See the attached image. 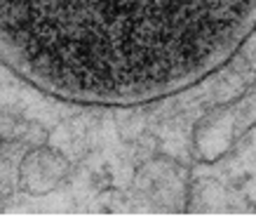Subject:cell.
I'll use <instances>...</instances> for the list:
<instances>
[{
	"label": "cell",
	"instance_id": "1",
	"mask_svg": "<svg viewBox=\"0 0 256 219\" xmlns=\"http://www.w3.org/2000/svg\"><path fill=\"white\" fill-rule=\"evenodd\" d=\"M256 0H0V64L59 104L134 109L226 69Z\"/></svg>",
	"mask_w": 256,
	"mask_h": 219
},
{
	"label": "cell",
	"instance_id": "2",
	"mask_svg": "<svg viewBox=\"0 0 256 219\" xmlns=\"http://www.w3.org/2000/svg\"><path fill=\"white\" fill-rule=\"evenodd\" d=\"M256 127V83L238 97L212 106L193 127V153L200 163H218Z\"/></svg>",
	"mask_w": 256,
	"mask_h": 219
},
{
	"label": "cell",
	"instance_id": "3",
	"mask_svg": "<svg viewBox=\"0 0 256 219\" xmlns=\"http://www.w3.org/2000/svg\"><path fill=\"white\" fill-rule=\"evenodd\" d=\"M70 160L64 151L50 144H38L26 149L16 163V188L33 198L50 196L70 179Z\"/></svg>",
	"mask_w": 256,
	"mask_h": 219
},
{
	"label": "cell",
	"instance_id": "4",
	"mask_svg": "<svg viewBox=\"0 0 256 219\" xmlns=\"http://www.w3.org/2000/svg\"><path fill=\"white\" fill-rule=\"evenodd\" d=\"M136 186L141 196L150 200L158 210L186 212L190 179L186 167L170 156H156L141 165V170L136 172Z\"/></svg>",
	"mask_w": 256,
	"mask_h": 219
},
{
	"label": "cell",
	"instance_id": "5",
	"mask_svg": "<svg viewBox=\"0 0 256 219\" xmlns=\"http://www.w3.org/2000/svg\"><path fill=\"white\" fill-rule=\"evenodd\" d=\"M0 139L10 151L19 149L24 153L31 146L45 144L47 130L40 123L31 118L22 116V113H12V111H0Z\"/></svg>",
	"mask_w": 256,
	"mask_h": 219
}]
</instances>
